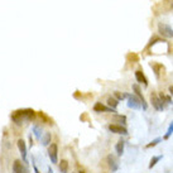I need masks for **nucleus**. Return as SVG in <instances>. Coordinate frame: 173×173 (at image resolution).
<instances>
[{
	"mask_svg": "<svg viewBox=\"0 0 173 173\" xmlns=\"http://www.w3.org/2000/svg\"><path fill=\"white\" fill-rule=\"evenodd\" d=\"M35 112L32 110V109H27V110H18L15 111L14 114L12 115L13 121L16 123V124H22L24 120H31V119H34Z\"/></svg>",
	"mask_w": 173,
	"mask_h": 173,
	"instance_id": "f257e3e1",
	"label": "nucleus"
},
{
	"mask_svg": "<svg viewBox=\"0 0 173 173\" xmlns=\"http://www.w3.org/2000/svg\"><path fill=\"white\" fill-rule=\"evenodd\" d=\"M126 99H128V108L134 109V110H139L142 108V101L139 100V97L134 95H126Z\"/></svg>",
	"mask_w": 173,
	"mask_h": 173,
	"instance_id": "f03ea898",
	"label": "nucleus"
},
{
	"mask_svg": "<svg viewBox=\"0 0 173 173\" xmlns=\"http://www.w3.org/2000/svg\"><path fill=\"white\" fill-rule=\"evenodd\" d=\"M48 155L52 163H58V145L56 143H52L48 147Z\"/></svg>",
	"mask_w": 173,
	"mask_h": 173,
	"instance_id": "7ed1b4c3",
	"label": "nucleus"
},
{
	"mask_svg": "<svg viewBox=\"0 0 173 173\" xmlns=\"http://www.w3.org/2000/svg\"><path fill=\"white\" fill-rule=\"evenodd\" d=\"M158 31L159 33L166 38H173V29L167 24H163V23H159L158 24Z\"/></svg>",
	"mask_w": 173,
	"mask_h": 173,
	"instance_id": "20e7f679",
	"label": "nucleus"
},
{
	"mask_svg": "<svg viewBox=\"0 0 173 173\" xmlns=\"http://www.w3.org/2000/svg\"><path fill=\"white\" fill-rule=\"evenodd\" d=\"M13 173H29L27 167L24 166V163L19 159H16L13 163Z\"/></svg>",
	"mask_w": 173,
	"mask_h": 173,
	"instance_id": "39448f33",
	"label": "nucleus"
},
{
	"mask_svg": "<svg viewBox=\"0 0 173 173\" xmlns=\"http://www.w3.org/2000/svg\"><path fill=\"white\" fill-rule=\"evenodd\" d=\"M151 102H152L153 108H154L155 110L162 111L163 109H164V105H163V102L161 101V99H159V96H157L155 94H152V95H151Z\"/></svg>",
	"mask_w": 173,
	"mask_h": 173,
	"instance_id": "423d86ee",
	"label": "nucleus"
},
{
	"mask_svg": "<svg viewBox=\"0 0 173 173\" xmlns=\"http://www.w3.org/2000/svg\"><path fill=\"white\" fill-rule=\"evenodd\" d=\"M106 161H108V166H109V168L111 169V172H116L118 171V168H119V162H118V159H116L115 155H108V158H106Z\"/></svg>",
	"mask_w": 173,
	"mask_h": 173,
	"instance_id": "0eeeda50",
	"label": "nucleus"
},
{
	"mask_svg": "<svg viewBox=\"0 0 173 173\" xmlns=\"http://www.w3.org/2000/svg\"><path fill=\"white\" fill-rule=\"evenodd\" d=\"M109 130L111 133H115V134H121V135H126L128 134V130L121 125H118V124H110L109 125Z\"/></svg>",
	"mask_w": 173,
	"mask_h": 173,
	"instance_id": "6e6552de",
	"label": "nucleus"
},
{
	"mask_svg": "<svg viewBox=\"0 0 173 173\" xmlns=\"http://www.w3.org/2000/svg\"><path fill=\"white\" fill-rule=\"evenodd\" d=\"M16 145H18V149H19V152H20V154H22L23 162H27V145H25V142L23 140V139H19V140L16 142Z\"/></svg>",
	"mask_w": 173,
	"mask_h": 173,
	"instance_id": "1a4fd4ad",
	"label": "nucleus"
},
{
	"mask_svg": "<svg viewBox=\"0 0 173 173\" xmlns=\"http://www.w3.org/2000/svg\"><path fill=\"white\" fill-rule=\"evenodd\" d=\"M94 111H96V112H101V111L102 112H115L114 109L102 105L101 102H96V104L94 105Z\"/></svg>",
	"mask_w": 173,
	"mask_h": 173,
	"instance_id": "9d476101",
	"label": "nucleus"
},
{
	"mask_svg": "<svg viewBox=\"0 0 173 173\" xmlns=\"http://www.w3.org/2000/svg\"><path fill=\"white\" fill-rule=\"evenodd\" d=\"M135 78L138 82H140V84H143L144 86H148V80L144 76V74H143V71H140V69L135 71Z\"/></svg>",
	"mask_w": 173,
	"mask_h": 173,
	"instance_id": "9b49d317",
	"label": "nucleus"
},
{
	"mask_svg": "<svg viewBox=\"0 0 173 173\" xmlns=\"http://www.w3.org/2000/svg\"><path fill=\"white\" fill-rule=\"evenodd\" d=\"M133 89H134V91H135V94L138 95V97L139 100L142 101V106H143V109H147V102H145V99H144V96L142 95V91H140V89H139V86L138 85H134L133 86Z\"/></svg>",
	"mask_w": 173,
	"mask_h": 173,
	"instance_id": "f8f14e48",
	"label": "nucleus"
},
{
	"mask_svg": "<svg viewBox=\"0 0 173 173\" xmlns=\"http://www.w3.org/2000/svg\"><path fill=\"white\" fill-rule=\"evenodd\" d=\"M124 145H125V142L123 140V139H120V140L116 143V145H115V151H116V154H118L119 157H121L123 153H124Z\"/></svg>",
	"mask_w": 173,
	"mask_h": 173,
	"instance_id": "ddd939ff",
	"label": "nucleus"
},
{
	"mask_svg": "<svg viewBox=\"0 0 173 173\" xmlns=\"http://www.w3.org/2000/svg\"><path fill=\"white\" fill-rule=\"evenodd\" d=\"M59 172L61 173H68V162L66 161V159H62L61 162H59Z\"/></svg>",
	"mask_w": 173,
	"mask_h": 173,
	"instance_id": "4468645a",
	"label": "nucleus"
},
{
	"mask_svg": "<svg viewBox=\"0 0 173 173\" xmlns=\"http://www.w3.org/2000/svg\"><path fill=\"white\" fill-rule=\"evenodd\" d=\"M159 99H161V101L163 102V105H164V104H167V105H171V104H172V99L169 97L168 95L163 94V92H161V94H159Z\"/></svg>",
	"mask_w": 173,
	"mask_h": 173,
	"instance_id": "2eb2a0df",
	"label": "nucleus"
},
{
	"mask_svg": "<svg viewBox=\"0 0 173 173\" xmlns=\"http://www.w3.org/2000/svg\"><path fill=\"white\" fill-rule=\"evenodd\" d=\"M152 67H153V69H154L157 77H159V75H161L162 71H164V67H163L161 63H154V65H152Z\"/></svg>",
	"mask_w": 173,
	"mask_h": 173,
	"instance_id": "dca6fc26",
	"label": "nucleus"
},
{
	"mask_svg": "<svg viewBox=\"0 0 173 173\" xmlns=\"http://www.w3.org/2000/svg\"><path fill=\"white\" fill-rule=\"evenodd\" d=\"M108 105H109V108H111V109H116V106L119 105V100H116L115 97H109L108 99Z\"/></svg>",
	"mask_w": 173,
	"mask_h": 173,
	"instance_id": "f3484780",
	"label": "nucleus"
},
{
	"mask_svg": "<svg viewBox=\"0 0 173 173\" xmlns=\"http://www.w3.org/2000/svg\"><path fill=\"white\" fill-rule=\"evenodd\" d=\"M162 158H163V155H155V157H153V158L151 159V163H149V168H153L159 161H161Z\"/></svg>",
	"mask_w": 173,
	"mask_h": 173,
	"instance_id": "a211bd4d",
	"label": "nucleus"
},
{
	"mask_svg": "<svg viewBox=\"0 0 173 173\" xmlns=\"http://www.w3.org/2000/svg\"><path fill=\"white\" fill-rule=\"evenodd\" d=\"M51 139H52V136H51V133H46L44 136H43V145H48L49 143H51Z\"/></svg>",
	"mask_w": 173,
	"mask_h": 173,
	"instance_id": "6ab92c4d",
	"label": "nucleus"
},
{
	"mask_svg": "<svg viewBox=\"0 0 173 173\" xmlns=\"http://www.w3.org/2000/svg\"><path fill=\"white\" fill-rule=\"evenodd\" d=\"M162 142V138H155L154 140H152L149 144H147V148H152V147H155V145L158 144V143Z\"/></svg>",
	"mask_w": 173,
	"mask_h": 173,
	"instance_id": "aec40b11",
	"label": "nucleus"
},
{
	"mask_svg": "<svg viewBox=\"0 0 173 173\" xmlns=\"http://www.w3.org/2000/svg\"><path fill=\"white\" fill-rule=\"evenodd\" d=\"M172 134H173V121L168 126V130H167V133H166V135H164V139H168Z\"/></svg>",
	"mask_w": 173,
	"mask_h": 173,
	"instance_id": "412c9836",
	"label": "nucleus"
},
{
	"mask_svg": "<svg viewBox=\"0 0 173 173\" xmlns=\"http://www.w3.org/2000/svg\"><path fill=\"white\" fill-rule=\"evenodd\" d=\"M114 95H115V99H116V100H119V101H120V100H124V99L126 97V95H125V94H121V92H119V91H115V92H114Z\"/></svg>",
	"mask_w": 173,
	"mask_h": 173,
	"instance_id": "4be33fe9",
	"label": "nucleus"
},
{
	"mask_svg": "<svg viewBox=\"0 0 173 173\" xmlns=\"http://www.w3.org/2000/svg\"><path fill=\"white\" fill-rule=\"evenodd\" d=\"M33 131H34V134H35V136H37L38 139H41V131H42V129H39L38 125H35L34 128H33Z\"/></svg>",
	"mask_w": 173,
	"mask_h": 173,
	"instance_id": "5701e85b",
	"label": "nucleus"
},
{
	"mask_svg": "<svg viewBox=\"0 0 173 173\" xmlns=\"http://www.w3.org/2000/svg\"><path fill=\"white\" fill-rule=\"evenodd\" d=\"M115 120H118V121H120V123H121V124H123V125H124V124H125V123H126V118H125V116H124V115H116V116H115Z\"/></svg>",
	"mask_w": 173,
	"mask_h": 173,
	"instance_id": "b1692460",
	"label": "nucleus"
},
{
	"mask_svg": "<svg viewBox=\"0 0 173 173\" xmlns=\"http://www.w3.org/2000/svg\"><path fill=\"white\" fill-rule=\"evenodd\" d=\"M33 168H34V172L35 173H39V171H38V168H37V166H35V164H33Z\"/></svg>",
	"mask_w": 173,
	"mask_h": 173,
	"instance_id": "393cba45",
	"label": "nucleus"
},
{
	"mask_svg": "<svg viewBox=\"0 0 173 173\" xmlns=\"http://www.w3.org/2000/svg\"><path fill=\"white\" fill-rule=\"evenodd\" d=\"M169 92H171V95L173 96V86H171V87H169Z\"/></svg>",
	"mask_w": 173,
	"mask_h": 173,
	"instance_id": "a878e982",
	"label": "nucleus"
},
{
	"mask_svg": "<svg viewBox=\"0 0 173 173\" xmlns=\"http://www.w3.org/2000/svg\"><path fill=\"white\" fill-rule=\"evenodd\" d=\"M80 173H86V172H84V171H81V172H80Z\"/></svg>",
	"mask_w": 173,
	"mask_h": 173,
	"instance_id": "bb28decb",
	"label": "nucleus"
},
{
	"mask_svg": "<svg viewBox=\"0 0 173 173\" xmlns=\"http://www.w3.org/2000/svg\"><path fill=\"white\" fill-rule=\"evenodd\" d=\"M172 8H173V0H172Z\"/></svg>",
	"mask_w": 173,
	"mask_h": 173,
	"instance_id": "cd10ccee",
	"label": "nucleus"
}]
</instances>
